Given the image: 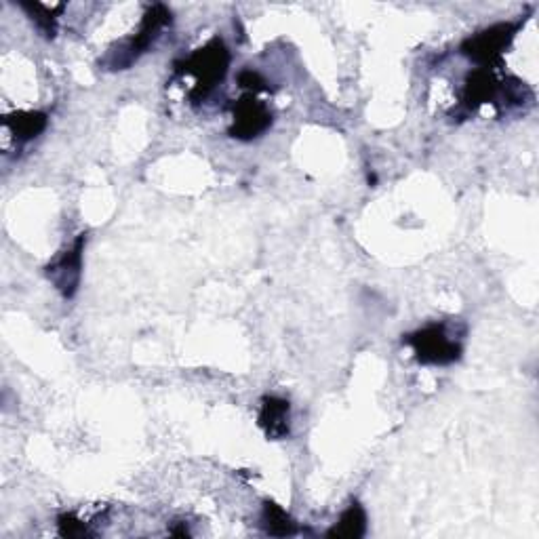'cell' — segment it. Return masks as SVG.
<instances>
[{"mask_svg": "<svg viewBox=\"0 0 539 539\" xmlns=\"http://www.w3.org/2000/svg\"><path fill=\"white\" fill-rule=\"evenodd\" d=\"M230 68V51L222 38H213L205 47L196 49L184 62L175 64L177 74H190L196 83L190 91L192 104H201L224 81Z\"/></svg>", "mask_w": 539, "mask_h": 539, "instance_id": "cell-1", "label": "cell"}, {"mask_svg": "<svg viewBox=\"0 0 539 539\" xmlns=\"http://www.w3.org/2000/svg\"><path fill=\"white\" fill-rule=\"evenodd\" d=\"M171 22H173L171 11L165 5L148 7L137 34L133 38H129V41H125L118 49H112L108 53V57L104 59V64L110 70H127L133 62H137V59L154 45L156 38L161 36V32L167 26H171Z\"/></svg>", "mask_w": 539, "mask_h": 539, "instance_id": "cell-2", "label": "cell"}, {"mask_svg": "<svg viewBox=\"0 0 539 539\" xmlns=\"http://www.w3.org/2000/svg\"><path fill=\"white\" fill-rule=\"evenodd\" d=\"M525 22H516V24H495L491 28H485L481 32H476L474 36L466 38L459 47L466 57H470L478 68H487L491 70L493 66L502 64L504 53L510 49L512 41L516 38L518 30L523 28Z\"/></svg>", "mask_w": 539, "mask_h": 539, "instance_id": "cell-3", "label": "cell"}, {"mask_svg": "<svg viewBox=\"0 0 539 539\" xmlns=\"http://www.w3.org/2000/svg\"><path fill=\"white\" fill-rule=\"evenodd\" d=\"M403 342L413 348L415 358L424 365H451L462 358V344L455 339L447 325H428L411 335H405Z\"/></svg>", "mask_w": 539, "mask_h": 539, "instance_id": "cell-4", "label": "cell"}, {"mask_svg": "<svg viewBox=\"0 0 539 539\" xmlns=\"http://www.w3.org/2000/svg\"><path fill=\"white\" fill-rule=\"evenodd\" d=\"M232 116L234 121L230 135L241 139V142H251V139L264 135L272 127V112L251 93L238 99L232 106Z\"/></svg>", "mask_w": 539, "mask_h": 539, "instance_id": "cell-5", "label": "cell"}, {"mask_svg": "<svg viewBox=\"0 0 539 539\" xmlns=\"http://www.w3.org/2000/svg\"><path fill=\"white\" fill-rule=\"evenodd\" d=\"M85 243H87V234H78L72 247L59 255L53 264L47 266L49 281L66 299L74 297L78 291V285H81Z\"/></svg>", "mask_w": 539, "mask_h": 539, "instance_id": "cell-6", "label": "cell"}, {"mask_svg": "<svg viewBox=\"0 0 539 539\" xmlns=\"http://www.w3.org/2000/svg\"><path fill=\"white\" fill-rule=\"evenodd\" d=\"M499 83L493 70L476 68L466 76V85L462 91V110L466 114L476 112L485 104H495L499 95Z\"/></svg>", "mask_w": 539, "mask_h": 539, "instance_id": "cell-7", "label": "cell"}, {"mask_svg": "<svg viewBox=\"0 0 539 539\" xmlns=\"http://www.w3.org/2000/svg\"><path fill=\"white\" fill-rule=\"evenodd\" d=\"M259 428L264 430L268 441H283L291 434V405L285 398L266 396L257 417Z\"/></svg>", "mask_w": 539, "mask_h": 539, "instance_id": "cell-8", "label": "cell"}, {"mask_svg": "<svg viewBox=\"0 0 539 539\" xmlns=\"http://www.w3.org/2000/svg\"><path fill=\"white\" fill-rule=\"evenodd\" d=\"M49 118L45 112H13L9 116H5V129L11 131V135L19 142H30V139L41 135L47 129Z\"/></svg>", "mask_w": 539, "mask_h": 539, "instance_id": "cell-9", "label": "cell"}, {"mask_svg": "<svg viewBox=\"0 0 539 539\" xmlns=\"http://www.w3.org/2000/svg\"><path fill=\"white\" fill-rule=\"evenodd\" d=\"M367 533V514L365 508L352 502L350 508L339 516V521L335 523L333 529L327 531V537L331 539H358Z\"/></svg>", "mask_w": 539, "mask_h": 539, "instance_id": "cell-10", "label": "cell"}, {"mask_svg": "<svg viewBox=\"0 0 539 539\" xmlns=\"http://www.w3.org/2000/svg\"><path fill=\"white\" fill-rule=\"evenodd\" d=\"M262 527L268 535H274V537H289L297 533V525L293 523V518L274 502L264 504Z\"/></svg>", "mask_w": 539, "mask_h": 539, "instance_id": "cell-11", "label": "cell"}, {"mask_svg": "<svg viewBox=\"0 0 539 539\" xmlns=\"http://www.w3.org/2000/svg\"><path fill=\"white\" fill-rule=\"evenodd\" d=\"M19 7H22L30 15L38 32H41L43 36L53 38L57 34V15L64 11V5L49 7L43 3H19Z\"/></svg>", "mask_w": 539, "mask_h": 539, "instance_id": "cell-12", "label": "cell"}, {"mask_svg": "<svg viewBox=\"0 0 539 539\" xmlns=\"http://www.w3.org/2000/svg\"><path fill=\"white\" fill-rule=\"evenodd\" d=\"M57 529L59 535L68 537V539H78V537H93V533L89 531V527L81 521V518H76L74 514H62L57 518Z\"/></svg>", "mask_w": 539, "mask_h": 539, "instance_id": "cell-13", "label": "cell"}, {"mask_svg": "<svg viewBox=\"0 0 539 539\" xmlns=\"http://www.w3.org/2000/svg\"><path fill=\"white\" fill-rule=\"evenodd\" d=\"M238 85H241L243 89H247L251 95L268 91V81L255 70H243L241 74H238Z\"/></svg>", "mask_w": 539, "mask_h": 539, "instance_id": "cell-14", "label": "cell"}]
</instances>
